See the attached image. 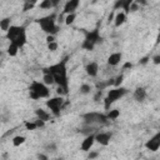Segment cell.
I'll return each instance as SVG.
<instances>
[{
    "mask_svg": "<svg viewBox=\"0 0 160 160\" xmlns=\"http://www.w3.org/2000/svg\"><path fill=\"white\" fill-rule=\"evenodd\" d=\"M50 73L54 75V79H55V83L58 84V87H61L64 90L68 93L69 90V87H68V75H66V59L63 60L55 65H51L49 68Z\"/></svg>",
    "mask_w": 160,
    "mask_h": 160,
    "instance_id": "1",
    "label": "cell"
},
{
    "mask_svg": "<svg viewBox=\"0 0 160 160\" xmlns=\"http://www.w3.org/2000/svg\"><path fill=\"white\" fill-rule=\"evenodd\" d=\"M6 39L10 40V43H15L19 48H23L26 43V31L24 26H16L12 25L10 29L6 31Z\"/></svg>",
    "mask_w": 160,
    "mask_h": 160,
    "instance_id": "2",
    "label": "cell"
},
{
    "mask_svg": "<svg viewBox=\"0 0 160 160\" xmlns=\"http://www.w3.org/2000/svg\"><path fill=\"white\" fill-rule=\"evenodd\" d=\"M38 24L40 25L41 30L45 31L46 34H53V35H55V34L58 33V30H59V28H58L56 24H55V14H51V15H49V16L38 19Z\"/></svg>",
    "mask_w": 160,
    "mask_h": 160,
    "instance_id": "3",
    "label": "cell"
},
{
    "mask_svg": "<svg viewBox=\"0 0 160 160\" xmlns=\"http://www.w3.org/2000/svg\"><path fill=\"white\" fill-rule=\"evenodd\" d=\"M128 94V90L125 88H121V87H118L115 89H110L108 91V95H106V98L104 99V106L106 110L110 109V105L113 103H115L116 100L121 99L123 97H125V95Z\"/></svg>",
    "mask_w": 160,
    "mask_h": 160,
    "instance_id": "4",
    "label": "cell"
},
{
    "mask_svg": "<svg viewBox=\"0 0 160 160\" xmlns=\"http://www.w3.org/2000/svg\"><path fill=\"white\" fill-rule=\"evenodd\" d=\"M63 104H64V99L63 97H56V98H51L46 101V106L51 110L53 115L54 116H59L60 115V111H61V108H63Z\"/></svg>",
    "mask_w": 160,
    "mask_h": 160,
    "instance_id": "5",
    "label": "cell"
},
{
    "mask_svg": "<svg viewBox=\"0 0 160 160\" xmlns=\"http://www.w3.org/2000/svg\"><path fill=\"white\" fill-rule=\"evenodd\" d=\"M29 90L36 91L40 95V98H49V95H50V90L48 89V85L44 83H40V81H33L30 84Z\"/></svg>",
    "mask_w": 160,
    "mask_h": 160,
    "instance_id": "6",
    "label": "cell"
},
{
    "mask_svg": "<svg viewBox=\"0 0 160 160\" xmlns=\"http://www.w3.org/2000/svg\"><path fill=\"white\" fill-rule=\"evenodd\" d=\"M83 118L87 124H94V123H106L108 120V116H105L103 114H98V113H89L83 115Z\"/></svg>",
    "mask_w": 160,
    "mask_h": 160,
    "instance_id": "7",
    "label": "cell"
},
{
    "mask_svg": "<svg viewBox=\"0 0 160 160\" xmlns=\"http://www.w3.org/2000/svg\"><path fill=\"white\" fill-rule=\"evenodd\" d=\"M145 148L150 151H156L160 148V131L156 133L153 138H150V140H148L145 143Z\"/></svg>",
    "mask_w": 160,
    "mask_h": 160,
    "instance_id": "8",
    "label": "cell"
},
{
    "mask_svg": "<svg viewBox=\"0 0 160 160\" xmlns=\"http://www.w3.org/2000/svg\"><path fill=\"white\" fill-rule=\"evenodd\" d=\"M134 0H116L115 4H114V9L118 10V9H123L124 12L128 14L130 13V5Z\"/></svg>",
    "mask_w": 160,
    "mask_h": 160,
    "instance_id": "9",
    "label": "cell"
},
{
    "mask_svg": "<svg viewBox=\"0 0 160 160\" xmlns=\"http://www.w3.org/2000/svg\"><path fill=\"white\" fill-rule=\"evenodd\" d=\"M95 141H97V140H95V135L94 134H89L81 143V150L83 151H89Z\"/></svg>",
    "mask_w": 160,
    "mask_h": 160,
    "instance_id": "10",
    "label": "cell"
},
{
    "mask_svg": "<svg viewBox=\"0 0 160 160\" xmlns=\"http://www.w3.org/2000/svg\"><path fill=\"white\" fill-rule=\"evenodd\" d=\"M110 139H111V134H109V133H98L95 135V140H97L100 145H104V146L109 145Z\"/></svg>",
    "mask_w": 160,
    "mask_h": 160,
    "instance_id": "11",
    "label": "cell"
},
{
    "mask_svg": "<svg viewBox=\"0 0 160 160\" xmlns=\"http://www.w3.org/2000/svg\"><path fill=\"white\" fill-rule=\"evenodd\" d=\"M79 4H80V0H69V2L65 4V6H64V13L66 15L71 14V13H75V10L78 9Z\"/></svg>",
    "mask_w": 160,
    "mask_h": 160,
    "instance_id": "12",
    "label": "cell"
},
{
    "mask_svg": "<svg viewBox=\"0 0 160 160\" xmlns=\"http://www.w3.org/2000/svg\"><path fill=\"white\" fill-rule=\"evenodd\" d=\"M85 40H88V41H90V43H93V44L97 45L98 43H101L103 39L99 35V31L98 30H93V31H90V33L87 34V38H85Z\"/></svg>",
    "mask_w": 160,
    "mask_h": 160,
    "instance_id": "13",
    "label": "cell"
},
{
    "mask_svg": "<svg viewBox=\"0 0 160 160\" xmlns=\"http://www.w3.org/2000/svg\"><path fill=\"white\" fill-rule=\"evenodd\" d=\"M85 71H87V74L89 77H97L98 75V71H99V65L98 63H89L87 66H85Z\"/></svg>",
    "mask_w": 160,
    "mask_h": 160,
    "instance_id": "14",
    "label": "cell"
},
{
    "mask_svg": "<svg viewBox=\"0 0 160 160\" xmlns=\"http://www.w3.org/2000/svg\"><path fill=\"white\" fill-rule=\"evenodd\" d=\"M43 73H44V75H43V83L46 84V85H53L55 84V79H54V75L50 73L49 68H44L43 69Z\"/></svg>",
    "mask_w": 160,
    "mask_h": 160,
    "instance_id": "15",
    "label": "cell"
},
{
    "mask_svg": "<svg viewBox=\"0 0 160 160\" xmlns=\"http://www.w3.org/2000/svg\"><path fill=\"white\" fill-rule=\"evenodd\" d=\"M121 59H123L121 53H113V54H110L108 58V64L110 66H116L121 61Z\"/></svg>",
    "mask_w": 160,
    "mask_h": 160,
    "instance_id": "16",
    "label": "cell"
},
{
    "mask_svg": "<svg viewBox=\"0 0 160 160\" xmlns=\"http://www.w3.org/2000/svg\"><path fill=\"white\" fill-rule=\"evenodd\" d=\"M145 98H146V90L144 88H136L134 91V99L136 101L141 103L145 100Z\"/></svg>",
    "mask_w": 160,
    "mask_h": 160,
    "instance_id": "17",
    "label": "cell"
},
{
    "mask_svg": "<svg viewBox=\"0 0 160 160\" xmlns=\"http://www.w3.org/2000/svg\"><path fill=\"white\" fill-rule=\"evenodd\" d=\"M125 21H126V13H125V12L118 13V14L115 15V18H114V24H115V26L123 25Z\"/></svg>",
    "mask_w": 160,
    "mask_h": 160,
    "instance_id": "18",
    "label": "cell"
},
{
    "mask_svg": "<svg viewBox=\"0 0 160 160\" xmlns=\"http://www.w3.org/2000/svg\"><path fill=\"white\" fill-rule=\"evenodd\" d=\"M35 115L38 116L39 119L44 120V121H48V120L50 119V114L46 113L45 110H43V109H36V110H35Z\"/></svg>",
    "mask_w": 160,
    "mask_h": 160,
    "instance_id": "19",
    "label": "cell"
},
{
    "mask_svg": "<svg viewBox=\"0 0 160 160\" xmlns=\"http://www.w3.org/2000/svg\"><path fill=\"white\" fill-rule=\"evenodd\" d=\"M19 49H20V48L15 44V43H10V45H9V48H8V54H9L10 56H16Z\"/></svg>",
    "mask_w": 160,
    "mask_h": 160,
    "instance_id": "20",
    "label": "cell"
},
{
    "mask_svg": "<svg viewBox=\"0 0 160 160\" xmlns=\"http://www.w3.org/2000/svg\"><path fill=\"white\" fill-rule=\"evenodd\" d=\"M25 136H23V135H16V136H14L13 138V145L14 146H20V145H23L24 143H25Z\"/></svg>",
    "mask_w": 160,
    "mask_h": 160,
    "instance_id": "21",
    "label": "cell"
},
{
    "mask_svg": "<svg viewBox=\"0 0 160 160\" xmlns=\"http://www.w3.org/2000/svg\"><path fill=\"white\" fill-rule=\"evenodd\" d=\"M10 21H12L10 18H4L2 21H0V28H2L3 31H8L10 29V26H12L10 25Z\"/></svg>",
    "mask_w": 160,
    "mask_h": 160,
    "instance_id": "22",
    "label": "cell"
},
{
    "mask_svg": "<svg viewBox=\"0 0 160 160\" xmlns=\"http://www.w3.org/2000/svg\"><path fill=\"white\" fill-rule=\"evenodd\" d=\"M108 119L109 120H115V119H118L119 116H120V110H118V109H114V110H109V113H108Z\"/></svg>",
    "mask_w": 160,
    "mask_h": 160,
    "instance_id": "23",
    "label": "cell"
},
{
    "mask_svg": "<svg viewBox=\"0 0 160 160\" xmlns=\"http://www.w3.org/2000/svg\"><path fill=\"white\" fill-rule=\"evenodd\" d=\"M40 9H51V8H54L53 6V3H51V0H41V3L39 4Z\"/></svg>",
    "mask_w": 160,
    "mask_h": 160,
    "instance_id": "24",
    "label": "cell"
},
{
    "mask_svg": "<svg viewBox=\"0 0 160 160\" xmlns=\"http://www.w3.org/2000/svg\"><path fill=\"white\" fill-rule=\"evenodd\" d=\"M75 19H77V14H75V13L68 14L66 18H65V24H66V25H71L74 21H75Z\"/></svg>",
    "mask_w": 160,
    "mask_h": 160,
    "instance_id": "25",
    "label": "cell"
},
{
    "mask_svg": "<svg viewBox=\"0 0 160 160\" xmlns=\"http://www.w3.org/2000/svg\"><path fill=\"white\" fill-rule=\"evenodd\" d=\"M83 49H85V50H93L94 48H95V44H93V43H90V41H88V40H84V43H83Z\"/></svg>",
    "mask_w": 160,
    "mask_h": 160,
    "instance_id": "26",
    "label": "cell"
},
{
    "mask_svg": "<svg viewBox=\"0 0 160 160\" xmlns=\"http://www.w3.org/2000/svg\"><path fill=\"white\" fill-rule=\"evenodd\" d=\"M90 90H91V87H90V85H88V84H83L81 87H80V93H81V94H84V95L89 94V93H90Z\"/></svg>",
    "mask_w": 160,
    "mask_h": 160,
    "instance_id": "27",
    "label": "cell"
},
{
    "mask_svg": "<svg viewBox=\"0 0 160 160\" xmlns=\"http://www.w3.org/2000/svg\"><path fill=\"white\" fill-rule=\"evenodd\" d=\"M29 97H30V99H33V100L40 99V95L36 91H34V90H29Z\"/></svg>",
    "mask_w": 160,
    "mask_h": 160,
    "instance_id": "28",
    "label": "cell"
},
{
    "mask_svg": "<svg viewBox=\"0 0 160 160\" xmlns=\"http://www.w3.org/2000/svg\"><path fill=\"white\" fill-rule=\"evenodd\" d=\"M48 49H49L50 51H56V50H58V43H56V41L49 43V44H48Z\"/></svg>",
    "mask_w": 160,
    "mask_h": 160,
    "instance_id": "29",
    "label": "cell"
},
{
    "mask_svg": "<svg viewBox=\"0 0 160 160\" xmlns=\"http://www.w3.org/2000/svg\"><path fill=\"white\" fill-rule=\"evenodd\" d=\"M25 128L28 130H35L36 128H38V125H36V123H29V121H26L25 123Z\"/></svg>",
    "mask_w": 160,
    "mask_h": 160,
    "instance_id": "30",
    "label": "cell"
},
{
    "mask_svg": "<svg viewBox=\"0 0 160 160\" xmlns=\"http://www.w3.org/2000/svg\"><path fill=\"white\" fill-rule=\"evenodd\" d=\"M123 80H124V75H123V74H120L119 77H116V78H115V84H114V85H115L116 88L120 87V84L123 83Z\"/></svg>",
    "mask_w": 160,
    "mask_h": 160,
    "instance_id": "31",
    "label": "cell"
},
{
    "mask_svg": "<svg viewBox=\"0 0 160 160\" xmlns=\"http://www.w3.org/2000/svg\"><path fill=\"white\" fill-rule=\"evenodd\" d=\"M101 98H103V90H98L97 94L94 95V101H95V103H98V101H100Z\"/></svg>",
    "mask_w": 160,
    "mask_h": 160,
    "instance_id": "32",
    "label": "cell"
},
{
    "mask_svg": "<svg viewBox=\"0 0 160 160\" xmlns=\"http://www.w3.org/2000/svg\"><path fill=\"white\" fill-rule=\"evenodd\" d=\"M139 4H138V3H135V2H133L131 3V5H130V12L131 13H135V12H138V10H139Z\"/></svg>",
    "mask_w": 160,
    "mask_h": 160,
    "instance_id": "33",
    "label": "cell"
},
{
    "mask_svg": "<svg viewBox=\"0 0 160 160\" xmlns=\"http://www.w3.org/2000/svg\"><path fill=\"white\" fill-rule=\"evenodd\" d=\"M34 8V4H31V3H25L24 4V8H23V12H29L30 9H33Z\"/></svg>",
    "mask_w": 160,
    "mask_h": 160,
    "instance_id": "34",
    "label": "cell"
},
{
    "mask_svg": "<svg viewBox=\"0 0 160 160\" xmlns=\"http://www.w3.org/2000/svg\"><path fill=\"white\" fill-rule=\"evenodd\" d=\"M149 60H150V58H149V56H144V58H141V59L139 60V64H141V65H145V64H146Z\"/></svg>",
    "mask_w": 160,
    "mask_h": 160,
    "instance_id": "35",
    "label": "cell"
},
{
    "mask_svg": "<svg viewBox=\"0 0 160 160\" xmlns=\"http://www.w3.org/2000/svg\"><path fill=\"white\" fill-rule=\"evenodd\" d=\"M98 156H99V153H97V151H90L89 155H88L89 159H95V158H98Z\"/></svg>",
    "mask_w": 160,
    "mask_h": 160,
    "instance_id": "36",
    "label": "cell"
},
{
    "mask_svg": "<svg viewBox=\"0 0 160 160\" xmlns=\"http://www.w3.org/2000/svg\"><path fill=\"white\" fill-rule=\"evenodd\" d=\"M151 60H153V63L155 64V65H160V55H155Z\"/></svg>",
    "mask_w": 160,
    "mask_h": 160,
    "instance_id": "37",
    "label": "cell"
},
{
    "mask_svg": "<svg viewBox=\"0 0 160 160\" xmlns=\"http://www.w3.org/2000/svg\"><path fill=\"white\" fill-rule=\"evenodd\" d=\"M46 41H48V44H49V43L55 41V36L53 35V34H48V36H46Z\"/></svg>",
    "mask_w": 160,
    "mask_h": 160,
    "instance_id": "38",
    "label": "cell"
},
{
    "mask_svg": "<svg viewBox=\"0 0 160 160\" xmlns=\"http://www.w3.org/2000/svg\"><path fill=\"white\" fill-rule=\"evenodd\" d=\"M35 123H36V125H38V128H41V126H44V123H45V121H44V120H41V119H39V118H38V120H36Z\"/></svg>",
    "mask_w": 160,
    "mask_h": 160,
    "instance_id": "39",
    "label": "cell"
},
{
    "mask_svg": "<svg viewBox=\"0 0 160 160\" xmlns=\"http://www.w3.org/2000/svg\"><path fill=\"white\" fill-rule=\"evenodd\" d=\"M135 3H138L139 5H146L148 3H146V0H134Z\"/></svg>",
    "mask_w": 160,
    "mask_h": 160,
    "instance_id": "40",
    "label": "cell"
},
{
    "mask_svg": "<svg viewBox=\"0 0 160 160\" xmlns=\"http://www.w3.org/2000/svg\"><path fill=\"white\" fill-rule=\"evenodd\" d=\"M130 68H133V64L131 63H125L124 66H123V69H130Z\"/></svg>",
    "mask_w": 160,
    "mask_h": 160,
    "instance_id": "41",
    "label": "cell"
},
{
    "mask_svg": "<svg viewBox=\"0 0 160 160\" xmlns=\"http://www.w3.org/2000/svg\"><path fill=\"white\" fill-rule=\"evenodd\" d=\"M51 3H53V6H58L59 5V3H60V0H51Z\"/></svg>",
    "mask_w": 160,
    "mask_h": 160,
    "instance_id": "42",
    "label": "cell"
},
{
    "mask_svg": "<svg viewBox=\"0 0 160 160\" xmlns=\"http://www.w3.org/2000/svg\"><path fill=\"white\" fill-rule=\"evenodd\" d=\"M38 159H43V160H46V159H48V156H46V155H44V154H39V155H38Z\"/></svg>",
    "mask_w": 160,
    "mask_h": 160,
    "instance_id": "43",
    "label": "cell"
},
{
    "mask_svg": "<svg viewBox=\"0 0 160 160\" xmlns=\"http://www.w3.org/2000/svg\"><path fill=\"white\" fill-rule=\"evenodd\" d=\"M106 84H108V87H110V85H114L115 84V79H110L109 81H106Z\"/></svg>",
    "mask_w": 160,
    "mask_h": 160,
    "instance_id": "44",
    "label": "cell"
},
{
    "mask_svg": "<svg viewBox=\"0 0 160 160\" xmlns=\"http://www.w3.org/2000/svg\"><path fill=\"white\" fill-rule=\"evenodd\" d=\"M36 2H38V0H24V3H31V4H36Z\"/></svg>",
    "mask_w": 160,
    "mask_h": 160,
    "instance_id": "45",
    "label": "cell"
},
{
    "mask_svg": "<svg viewBox=\"0 0 160 160\" xmlns=\"http://www.w3.org/2000/svg\"><path fill=\"white\" fill-rule=\"evenodd\" d=\"M108 20H109V21H113V20H114V13H111V14L109 15V18H108Z\"/></svg>",
    "mask_w": 160,
    "mask_h": 160,
    "instance_id": "46",
    "label": "cell"
}]
</instances>
